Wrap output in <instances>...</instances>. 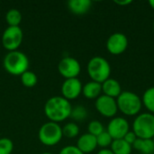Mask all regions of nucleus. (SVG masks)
Segmentation results:
<instances>
[{
  "label": "nucleus",
  "mask_w": 154,
  "mask_h": 154,
  "mask_svg": "<svg viewBox=\"0 0 154 154\" xmlns=\"http://www.w3.org/2000/svg\"><path fill=\"white\" fill-rule=\"evenodd\" d=\"M72 106L69 100L61 96L49 98L44 105V114L47 118L53 123L65 121L70 116Z\"/></svg>",
  "instance_id": "f257e3e1"
},
{
  "label": "nucleus",
  "mask_w": 154,
  "mask_h": 154,
  "mask_svg": "<svg viewBox=\"0 0 154 154\" xmlns=\"http://www.w3.org/2000/svg\"><path fill=\"white\" fill-rule=\"evenodd\" d=\"M5 71L13 76H21L29 68L28 57L20 51H8L3 61Z\"/></svg>",
  "instance_id": "f03ea898"
},
{
  "label": "nucleus",
  "mask_w": 154,
  "mask_h": 154,
  "mask_svg": "<svg viewBox=\"0 0 154 154\" xmlns=\"http://www.w3.org/2000/svg\"><path fill=\"white\" fill-rule=\"evenodd\" d=\"M118 110L127 116H138L143 107L142 98L134 92L122 91L116 98Z\"/></svg>",
  "instance_id": "7ed1b4c3"
},
{
  "label": "nucleus",
  "mask_w": 154,
  "mask_h": 154,
  "mask_svg": "<svg viewBox=\"0 0 154 154\" xmlns=\"http://www.w3.org/2000/svg\"><path fill=\"white\" fill-rule=\"evenodd\" d=\"M87 71L92 81L102 84L110 78L111 66L109 62L101 56H96L89 60Z\"/></svg>",
  "instance_id": "20e7f679"
},
{
  "label": "nucleus",
  "mask_w": 154,
  "mask_h": 154,
  "mask_svg": "<svg viewBox=\"0 0 154 154\" xmlns=\"http://www.w3.org/2000/svg\"><path fill=\"white\" fill-rule=\"evenodd\" d=\"M133 132L138 139H152L154 137V115L143 113L136 116L133 124Z\"/></svg>",
  "instance_id": "39448f33"
},
{
  "label": "nucleus",
  "mask_w": 154,
  "mask_h": 154,
  "mask_svg": "<svg viewBox=\"0 0 154 154\" xmlns=\"http://www.w3.org/2000/svg\"><path fill=\"white\" fill-rule=\"evenodd\" d=\"M40 142L45 146H55L58 144L62 137V127L57 123L48 122L43 124L38 133Z\"/></svg>",
  "instance_id": "423d86ee"
},
{
  "label": "nucleus",
  "mask_w": 154,
  "mask_h": 154,
  "mask_svg": "<svg viewBox=\"0 0 154 154\" xmlns=\"http://www.w3.org/2000/svg\"><path fill=\"white\" fill-rule=\"evenodd\" d=\"M23 33L20 26L11 27L8 26L3 32L2 35V44L5 50L8 51H17L23 42Z\"/></svg>",
  "instance_id": "0eeeda50"
},
{
  "label": "nucleus",
  "mask_w": 154,
  "mask_h": 154,
  "mask_svg": "<svg viewBox=\"0 0 154 154\" xmlns=\"http://www.w3.org/2000/svg\"><path fill=\"white\" fill-rule=\"evenodd\" d=\"M58 71L65 79H75L80 74L81 66L78 60L72 57H65L61 59L58 64Z\"/></svg>",
  "instance_id": "6e6552de"
},
{
  "label": "nucleus",
  "mask_w": 154,
  "mask_h": 154,
  "mask_svg": "<svg viewBox=\"0 0 154 154\" xmlns=\"http://www.w3.org/2000/svg\"><path fill=\"white\" fill-rule=\"evenodd\" d=\"M95 107L101 116L107 118H114L118 112L116 99L106 95H101L96 99Z\"/></svg>",
  "instance_id": "1a4fd4ad"
},
{
  "label": "nucleus",
  "mask_w": 154,
  "mask_h": 154,
  "mask_svg": "<svg viewBox=\"0 0 154 154\" xmlns=\"http://www.w3.org/2000/svg\"><path fill=\"white\" fill-rule=\"evenodd\" d=\"M130 131L128 121L124 117H114L108 123L106 132L110 134L113 140L124 139L126 134Z\"/></svg>",
  "instance_id": "9d476101"
},
{
  "label": "nucleus",
  "mask_w": 154,
  "mask_h": 154,
  "mask_svg": "<svg viewBox=\"0 0 154 154\" xmlns=\"http://www.w3.org/2000/svg\"><path fill=\"white\" fill-rule=\"evenodd\" d=\"M128 47V38L122 32H115L106 41V49L113 55L124 53Z\"/></svg>",
  "instance_id": "9b49d317"
},
{
  "label": "nucleus",
  "mask_w": 154,
  "mask_h": 154,
  "mask_svg": "<svg viewBox=\"0 0 154 154\" xmlns=\"http://www.w3.org/2000/svg\"><path fill=\"white\" fill-rule=\"evenodd\" d=\"M82 88L83 85L78 78L65 79L60 88L61 97L69 101L76 99L82 94Z\"/></svg>",
  "instance_id": "f8f14e48"
},
{
  "label": "nucleus",
  "mask_w": 154,
  "mask_h": 154,
  "mask_svg": "<svg viewBox=\"0 0 154 154\" xmlns=\"http://www.w3.org/2000/svg\"><path fill=\"white\" fill-rule=\"evenodd\" d=\"M76 146L84 154L90 153L97 147V137L88 133L84 134L79 137Z\"/></svg>",
  "instance_id": "ddd939ff"
},
{
  "label": "nucleus",
  "mask_w": 154,
  "mask_h": 154,
  "mask_svg": "<svg viewBox=\"0 0 154 154\" xmlns=\"http://www.w3.org/2000/svg\"><path fill=\"white\" fill-rule=\"evenodd\" d=\"M102 93L103 95H106L107 97L117 98L120 94L122 93V87L119 81H117L115 79L109 78L102 84Z\"/></svg>",
  "instance_id": "4468645a"
},
{
  "label": "nucleus",
  "mask_w": 154,
  "mask_h": 154,
  "mask_svg": "<svg viewBox=\"0 0 154 154\" xmlns=\"http://www.w3.org/2000/svg\"><path fill=\"white\" fill-rule=\"evenodd\" d=\"M92 6L90 0H69L68 7L69 11L76 15H83L87 14Z\"/></svg>",
  "instance_id": "2eb2a0df"
},
{
  "label": "nucleus",
  "mask_w": 154,
  "mask_h": 154,
  "mask_svg": "<svg viewBox=\"0 0 154 154\" xmlns=\"http://www.w3.org/2000/svg\"><path fill=\"white\" fill-rule=\"evenodd\" d=\"M102 85L96 81H89L82 88V94L88 99H97L101 96Z\"/></svg>",
  "instance_id": "dca6fc26"
},
{
  "label": "nucleus",
  "mask_w": 154,
  "mask_h": 154,
  "mask_svg": "<svg viewBox=\"0 0 154 154\" xmlns=\"http://www.w3.org/2000/svg\"><path fill=\"white\" fill-rule=\"evenodd\" d=\"M133 148L142 154H153L154 143L152 139H138L133 144Z\"/></svg>",
  "instance_id": "f3484780"
},
{
  "label": "nucleus",
  "mask_w": 154,
  "mask_h": 154,
  "mask_svg": "<svg viewBox=\"0 0 154 154\" xmlns=\"http://www.w3.org/2000/svg\"><path fill=\"white\" fill-rule=\"evenodd\" d=\"M110 147V150L114 154H131L133 151V146L127 143L124 139L114 140Z\"/></svg>",
  "instance_id": "a211bd4d"
},
{
  "label": "nucleus",
  "mask_w": 154,
  "mask_h": 154,
  "mask_svg": "<svg viewBox=\"0 0 154 154\" xmlns=\"http://www.w3.org/2000/svg\"><path fill=\"white\" fill-rule=\"evenodd\" d=\"M143 106L149 111V113L154 115V87H151L145 90L142 97Z\"/></svg>",
  "instance_id": "6ab92c4d"
},
{
  "label": "nucleus",
  "mask_w": 154,
  "mask_h": 154,
  "mask_svg": "<svg viewBox=\"0 0 154 154\" xmlns=\"http://www.w3.org/2000/svg\"><path fill=\"white\" fill-rule=\"evenodd\" d=\"M22 19H23L22 14L17 9H10L5 14V21L8 26L11 27L19 26L22 22Z\"/></svg>",
  "instance_id": "aec40b11"
},
{
  "label": "nucleus",
  "mask_w": 154,
  "mask_h": 154,
  "mask_svg": "<svg viewBox=\"0 0 154 154\" xmlns=\"http://www.w3.org/2000/svg\"><path fill=\"white\" fill-rule=\"evenodd\" d=\"M20 77H21V82H22V84L24 87H26V88H32L38 82V78H37L36 74L34 72L31 71V70L25 71Z\"/></svg>",
  "instance_id": "412c9836"
},
{
  "label": "nucleus",
  "mask_w": 154,
  "mask_h": 154,
  "mask_svg": "<svg viewBox=\"0 0 154 154\" xmlns=\"http://www.w3.org/2000/svg\"><path fill=\"white\" fill-rule=\"evenodd\" d=\"M62 134L69 139L76 138L79 134V126L76 123H68L62 127Z\"/></svg>",
  "instance_id": "4be33fe9"
},
{
  "label": "nucleus",
  "mask_w": 154,
  "mask_h": 154,
  "mask_svg": "<svg viewBox=\"0 0 154 154\" xmlns=\"http://www.w3.org/2000/svg\"><path fill=\"white\" fill-rule=\"evenodd\" d=\"M69 117H71L74 121H77V122L83 121L88 117V111L84 106L78 105V106L72 107L71 114H70Z\"/></svg>",
  "instance_id": "5701e85b"
},
{
  "label": "nucleus",
  "mask_w": 154,
  "mask_h": 154,
  "mask_svg": "<svg viewBox=\"0 0 154 154\" xmlns=\"http://www.w3.org/2000/svg\"><path fill=\"white\" fill-rule=\"evenodd\" d=\"M113 141L114 140L112 139V137L106 131H104L102 134H100L98 136H97V146L101 147L102 149H107L109 146H111Z\"/></svg>",
  "instance_id": "b1692460"
},
{
  "label": "nucleus",
  "mask_w": 154,
  "mask_h": 154,
  "mask_svg": "<svg viewBox=\"0 0 154 154\" xmlns=\"http://www.w3.org/2000/svg\"><path fill=\"white\" fill-rule=\"evenodd\" d=\"M88 133L94 135V136H98L100 134H102L105 131L103 124L98 121V120H93L91 121L88 125Z\"/></svg>",
  "instance_id": "393cba45"
},
{
  "label": "nucleus",
  "mask_w": 154,
  "mask_h": 154,
  "mask_svg": "<svg viewBox=\"0 0 154 154\" xmlns=\"http://www.w3.org/2000/svg\"><path fill=\"white\" fill-rule=\"evenodd\" d=\"M14 150V143L6 137L0 138V154H11Z\"/></svg>",
  "instance_id": "a878e982"
},
{
  "label": "nucleus",
  "mask_w": 154,
  "mask_h": 154,
  "mask_svg": "<svg viewBox=\"0 0 154 154\" xmlns=\"http://www.w3.org/2000/svg\"><path fill=\"white\" fill-rule=\"evenodd\" d=\"M59 154H84L77 146L74 145H68L63 147Z\"/></svg>",
  "instance_id": "bb28decb"
},
{
  "label": "nucleus",
  "mask_w": 154,
  "mask_h": 154,
  "mask_svg": "<svg viewBox=\"0 0 154 154\" xmlns=\"http://www.w3.org/2000/svg\"><path fill=\"white\" fill-rule=\"evenodd\" d=\"M124 140H125L127 143H129L130 145L133 146V144H134V143H135V141L137 140V137H136L135 134H134L133 131H129V132L126 134V135L124 137Z\"/></svg>",
  "instance_id": "cd10ccee"
},
{
  "label": "nucleus",
  "mask_w": 154,
  "mask_h": 154,
  "mask_svg": "<svg viewBox=\"0 0 154 154\" xmlns=\"http://www.w3.org/2000/svg\"><path fill=\"white\" fill-rule=\"evenodd\" d=\"M133 2L131 0H125V1H116V4L118 5H121V6H124V5H128L130 4H132Z\"/></svg>",
  "instance_id": "c85d7f7f"
},
{
  "label": "nucleus",
  "mask_w": 154,
  "mask_h": 154,
  "mask_svg": "<svg viewBox=\"0 0 154 154\" xmlns=\"http://www.w3.org/2000/svg\"><path fill=\"white\" fill-rule=\"evenodd\" d=\"M97 154H114V152L110 149H102L97 152Z\"/></svg>",
  "instance_id": "c756f323"
},
{
  "label": "nucleus",
  "mask_w": 154,
  "mask_h": 154,
  "mask_svg": "<svg viewBox=\"0 0 154 154\" xmlns=\"http://www.w3.org/2000/svg\"><path fill=\"white\" fill-rule=\"evenodd\" d=\"M149 4H150L151 7H152V8L154 10V0H151V1L149 2Z\"/></svg>",
  "instance_id": "7c9ffc66"
},
{
  "label": "nucleus",
  "mask_w": 154,
  "mask_h": 154,
  "mask_svg": "<svg viewBox=\"0 0 154 154\" xmlns=\"http://www.w3.org/2000/svg\"><path fill=\"white\" fill-rule=\"evenodd\" d=\"M42 154H52V153H51V152H43V153H42Z\"/></svg>",
  "instance_id": "2f4dec72"
},
{
  "label": "nucleus",
  "mask_w": 154,
  "mask_h": 154,
  "mask_svg": "<svg viewBox=\"0 0 154 154\" xmlns=\"http://www.w3.org/2000/svg\"><path fill=\"white\" fill-rule=\"evenodd\" d=\"M153 31H154V21H153Z\"/></svg>",
  "instance_id": "473e14b6"
},
{
  "label": "nucleus",
  "mask_w": 154,
  "mask_h": 154,
  "mask_svg": "<svg viewBox=\"0 0 154 154\" xmlns=\"http://www.w3.org/2000/svg\"><path fill=\"white\" fill-rule=\"evenodd\" d=\"M152 141H153V143H154V137H153V138H152Z\"/></svg>",
  "instance_id": "72a5a7b5"
},
{
  "label": "nucleus",
  "mask_w": 154,
  "mask_h": 154,
  "mask_svg": "<svg viewBox=\"0 0 154 154\" xmlns=\"http://www.w3.org/2000/svg\"><path fill=\"white\" fill-rule=\"evenodd\" d=\"M153 154H154V153H153Z\"/></svg>",
  "instance_id": "f704fd0d"
}]
</instances>
